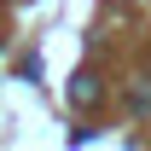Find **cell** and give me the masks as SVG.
<instances>
[{
	"label": "cell",
	"instance_id": "1",
	"mask_svg": "<svg viewBox=\"0 0 151 151\" xmlns=\"http://www.w3.org/2000/svg\"><path fill=\"white\" fill-rule=\"evenodd\" d=\"M70 105H76V111L99 105V81H93V76H76V81H70Z\"/></svg>",
	"mask_w": 151,
	"mask_h": 151
}]
</instances>
